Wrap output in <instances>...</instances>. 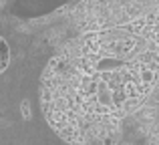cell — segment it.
Here are the masks:
<instances>
[{
	"label": "cell",
	"mask_w": 159,
	"mask_h": 145,
	"mask_svg": "<svg viewBox=\"0 0 159 145\" xmlns=\"http://www.w3.org/2000/svg\"><path fill=\"white\" fill-rule=\"evenodd\" d=\"M159 73V10L135 22L81 39L73 57H61L44 77L48 121L85 133L139 105Z\"/></svg>",
	"instance_id": "cell-1"
},
{
	"label": "cell",
	"mask_w": 159,
	"mask_h": 145,
	"mask_svg": "<svg viewBox=\"0 0 159 145\" xmlns=\"http://www.w3.org/2000/svg\"><path fill=\"white\" fill-rule=\"evenodd\" d=\"M8 63H10V48H8L6 40L0 36V73L6 71Z\"/></svg>",
	"instance_id": "cell-2"
}]
</instances>
